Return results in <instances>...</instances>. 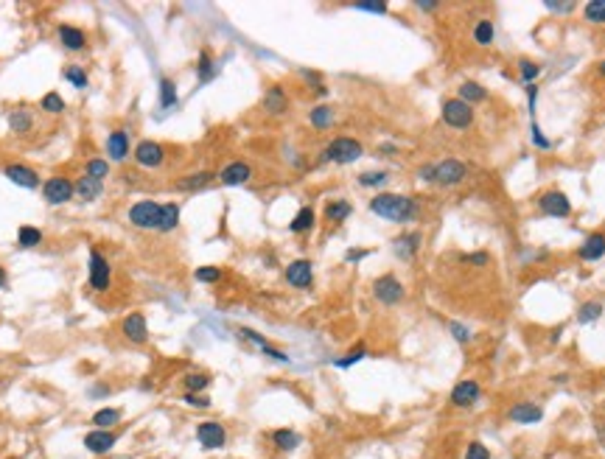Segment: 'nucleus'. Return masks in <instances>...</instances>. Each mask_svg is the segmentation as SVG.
Returning a JSON list of instances; mask_svg holds the SVG:
<instances>
[{"label":"nucleus","instance_id":"obj_1","mask_svg":"<svg viewBox=\"0 0 605 459\" xmlns=\"http://www.w3.org/2000/svg\"><path fill=\"white\" fill-rule=\"evenodd\" d=\"M370 213L395 222V225H407L418 216V202L412 196H401V193H375L370 199Z\"/></svg>","mask_w":605,"mask_h":459},{"label":"nucleus","instance_id":"obj_2","mask_svg":"<svg viewBox=\"0 0 605 459\" xmlns=\"http://www.w3.org/2000/svg\"><path fill=\"white\" fill-rule=\"evenodd\" d=\"M362 154H365V146L356 138H333L323 151V160L348 166V163H356Z\"/></svg>","mask_w":605,"mask_h":459},{"label":"nucleus","instance_id":"obj_3","mask_svg":"<svg viewBox=\"0 0 605 459\" xmlns=\"http://www.w3.org/2000/svg\"><path fill=\"white\" fill-rule=\"evenodd\" d=\"M160 213H163V205L151 202V199H140L129 207V225L138 230H157L160 227Z\"/></svg>","mask_w":605,"mask_h":459},{"label":"nucleus","instance_id":"obj_4","mask_svg":"<svg viewBox=\"0 0 605 459\" xmlns=\"http://www.w3.org/2000/svg\"><path fill=\"white\" fill-rule=\"evenodd\" d=\"M468 180V166L449 157V160H440L434 163V185H443V188H454V185H463Z\"/></svg>","mask_w":605,"mask_h":459},{"label":"nucleus","instance_id":"obj_5","mask_svg":"<svg viewBox=\"0 0 605 459\" xmlns=\"http://www.w3.org/2000/svg\"><path fill=\"white\" fill-rule=\"evenodd\" d=\"M404 294H407V288L395 275H381L373 283V297L381 306H398L404 300Z\"/></svg>","mask_w":605,"mask_h":459},{"label":"nucleus","instance_id":"obj_6","mask_svg":"<svg viewBox=\"0 0 605 459\" xmlns=\"http://www.w3.org/2000/svg\"><path fill=\"white\" fill-rule=\"evenodd\" d=\"M449 401H451L454 409H473L482 401V384L476 378H463L460 384H454Z\"/></svg>","mask_w":605,"mask_h":459},{"label":"nucleus","instance_id":"obj_7","mask_svg":"<svg viewBox=\"0 0 605 459\" xmlns=\"http://www.w3.org/2000/svg\"><path fill=\"white\" fill-rule=\"evenodd\" d=\"M196 440L205 451H219L227 446V428L219 420H205L196 426Z\"/></svg>","mask_w":605,"mask_h":459},{"label":"nucleus","instance_id":"obj_8","mask_svg":"<svg viewBox=\"0 0 605 459\" xmlns=\"http://www.w3.org/2000/svg\"><path fill=\"white\" fill-rule=\"evenodd\" d=\"M443 124L451 129H468L473 124V107L460 98H449L443 104Z\"/></svg>","mask_w":605,"mask_h":459},{"label":"nucleus","instance_id":"obj_9","mask_svg":"<svg viewBox=\"0 0 605 459\" xmlns=\"http://www.w3.org/2000/svg\"><path fill=\"white\" fill-rule=\"evenodd\" d=\"M538 210L544 216H552V219H566V216H572V202L563 190H547L538 199Z\"/></svg>","mask_w":605,"mask_h":459},{"label":"nucleus","instance_id":"obj_10","mask_svg":"<svg viewBox=\"0 0 605 459\" xmlns=\"http://www.w3.org/2000/svg\"><path fill=\"white\" fill-rule=\"evenodd\" d=\"M43 196H45L48 205H65L76 196V185L70 183L68 177H50L43 185Z\"/></svg>","mask_w":605,"mask_h":459},{"label":"nucleus","instance_id":"obj_11","mask_svg":"<svg viewBox=\"0 0 605 459\" xmlns=\"http://www.w3.org/2000/svg\"><path fill=\"white\" fill-rule=\"evenodd\" d=\"M109 283H112V266H109V261L98 249H90V288L93 291H107Z\"/></svg>","mask_w":605,"mask_h":459},{"label":"nucleus","instance_id":"obj_12","mask_svg":"<svg viewBox=\"0 0 605 459\" xmlns=\"http://www.w3.org/2000/svg\"><path fill=\"white\" fill-rule=\"evenodd\" d=\"M132 157H135V163L140 168H160L163 160H166V148L160 143H154V140H140L135 146V151H132Z\"/></svg>","mask_w":605,"mask_h":459},{"label":"nucleus","instance_id":"obj_13","mask_svg":"<svg viewBox=\"0 0 605 459\" xmlns=\"http://www.w3.org/2000/svg\"><path fill=\"white\" fill-rule=\"evenodd\" d=\"M115 443H118V434L115 431H107V428H93V431L85 434V448L90 454H95V457L109 454L115 448Z\"/></svg>","mask_w":605,"mask_h":459},{"label":"nucleus","instance_id":"obj_14","mask_svg":"<svg viewBox=\"0 0 605 459\" xmlns=\"http://www.w3.org/2000/svg\"><path fill=\"white\" fill-rule=\"evenodd\" d=\"M541 417H544V409L532 401H518L508 409V420L515 426H532V423H541Z\"/></svg>","mask_w":605,"mask_h":459},{"label":"nucleus","instance_id":"obj_15","mask_svg":"<svg viewBox=\"0 0 605 459\" xmlns=\"http://www.w3.org/2000/svg\"><path fill=\"white\" fill-rule=\"evenodd\" d=\"M286 283L294 286V288H309L314 283V266H311V261H306V258L291 261L286 266Z\"/></svg>","mask_w":605,"mask_h":459},{"label":"nucleus","instance_id":"obj_16","mask_svg":"<svg viewBox=\"0 0 605 459\" xmlns=\"http://www.w3.org/2000/svg\"><path fill=\"white\" fill-rule=\"evenodd\" d=\"M216 180L222 185H227V188H235V185H244L252 180V168H250V163H244V160H235L230 166H225L219 174H216Z\"/></svg>","mask_w":605,"mask_h":459},{"label":"nucleus","instance_id":"obj_17","mask_svg":"<svg viewBox=\"0 0 605 459\" xmlns=\"http://www.w3.org/2000/svg\"><path fill=\"white\" fill-rule=\"evenodd\" d=\"M3 174H6V177H9L14 185H20V188H28V190L40 188V174H37L34 168H28V166L11 163V166H6V168H3Z\"/></svg>","mask_w":605,"mask_h":459},{"label":"nucleus","instance_id":"obj_18","mask_svg":"<svg viewBox=\"0 0 605 459\" xmlns=\"http://www.w3.org/2000/svg\"><path fill=\"white\" fill-rule=\"evenodd\" d=\"M121 330H124V336L132 342V345H143L146 339H149V328H146V317L135 311V314H129L124 325H121Z\"/></svg>","mask_w":605,"mask_h":459},{"label":"nucleus","instance_id":"obj_19","mask_svg":"<svg viewBox=\"0 0 605 459\" xmlns=\"http://www.w3.org/2000/svg\"><path fill=\"white\" fill-rule=\"evenodd\" d=\"M56 37H59V43L68 48V50H82V48L87 45V34L82 28H76V26H68V23L56 28Z\"/></svg>","mask_w":605,"mask_h":459},{"label":"nucleus","instance_id":"obj_20","mask_svg":"<svg viewBox=\"0 0 605 459\" xmlns=\"http://www.w3.org/2000/svg\"><path fill=\"white\" fill-rule=\"evenodd\" d=\"M107 154H109L112 163H121V160L129 157V138H127L124 129H115V132L107 138Z\"/></svg>","mask_w":605,"mask_h":459},{"label":"nucleus","instance_id":"obj_21","mask_svg":"<svg viewBox=\"0 0 605 459\" xmlns=\"http://www.w3.org/2000/svg\"><path fill=\"white\" fill-rule=\"evenodd\" d=\"M577 255H580L583 261H600L605 255V232H591V235L583 241V247L577 249Z\"/></svg>","mask_w":605,"mask_h":459},{"label":"nucleus","instance_id":"obj_22","mask_svg":"<svg viewBox=\"0 0 605 459\" xmlns=\"http://www.w3.org/2000/svg\"><path fill=\"white\" fill-rule=\"evenodd\" d=\"M269 440H272V446L283 451V454H289V451H294L300 443H303V437L294 431V428H275L272 434H269Z\"/></svg>","mask_w":605,"mask_h":459},{"label":"nucleus","instance_id":"obj_23","mask_svg":"<svg viewBox=\"0 0 605 459\" xmlns=\"http://www.w3.org/2000/svg\"><path fill=\"white\" fill-rule=\"evenodd\" d=\"M213 180H216V174H213V171H196V174H188V177H183V180H177L174 188H177V190H188V193H193V190L208 188Z\"/></svg>","mask_w":605,"mask_h":459},{"label":"nucleus","instance_id":"obj_24","mask_svg":"<svg viewBox=\"0 0 605 459\" xmlns=\"http://www.w3.org/2000/svg\"><path fill=\"white\" fill-rule=\"evenodd\" d=\"M264 109L269 112V115H283L286 109H289V98H286V92L283 87H269V90L264 92Z\"/></svg>","mask_w":605,"mask_h":459},{"label":"nucleus","instance_id":"obj_25","mask_svg":"<svg viewBox=\"0 0 605 459\" xmlns=\"http://www.w3.org/2000/svg\"><path fill=\"white\" fill-rule=\"evenodd\" d=\"M420 241H423V235L420 232H404L401 238H395V252H398V258H415V252L420 249Z\"/></svg>","mask_w":605,"mask_h":459},{"label":"nucleus","instance_id":"obj_26","mask_svg":"<svg viewBox=\"0 0 605 459\" xmlns=\"http://www.w3.org/2000/svg\"><path fill=\"white\" fill-rule=\"evenodd\" d=\"M9 129H11L14 135H28V132L34 129L31 112H28V109H11V115H9Z\"/></svg>","mask_w":605,"mask_h":459},{"label":"nucleus","instance_id":"obj_27","mask_svg":"<svg viewBox=\"0 0 605 459\" xmlns=\"http://www.w3.org/2000/svg\"><path fill=\"white\" fill-rule=\"evenodd\" d=\"M350 213H353V205H350L348 199H331L326 205V219L328 222H333V225L345 222Z\"/></svg>","mask_w":605,"mask_h":459},{"label":"nucleus","instance_id":"obj_28","mask_svg":"<svg viewBox=\"0 0 605 459\" xmlns=\"http://www.w3.org/2000/svg\"><path fill=\"white\" fill-rule=\"evenodd\" d=\"M460 101H466V104H482V101H488V90L479 85V82H463L460 85Z\"/></svg>","mask_w":605,"mask_h":459},{"label":"nucleus","instance_id":"obj_29","mask_svg":"<svg viewBox=\"0 0 605 459\" xmlns=\"http://www.w3.org/2000/svg\"><path fill=\"white\" fill-rule=\"evenodd\" d=\"M121 417H124V412L121 409H115V406H107V409H98V412L90 417V423H93L95 428H112L115 423H121Z\"/></svg>","mask_w":605,"mask_h":459},{"label":"nucleus","instance_id":"obj_30","mask_svg":"<svg viewBox=\"0 0 605 459\" xmlns=\"http://www.w3.org/2000/svg\"><path fill=\"white\" fill-rule=\"evenodd\" d=\"M493 37H496V26L485 17V20H479L476 26H473V43L479 48H488L493 43Z\"/></svg>","mask_w":605,"mask_h":459},{"label":"nucleus","instance_id":"obj_31","mask_svg":"<svg viewBox=\"0 0 605 459\" xmlns=\"http://www.w3.org/2000/svg\"><path fill=\"white\" fill-rule=\"evenodd\" d=\"M180 225V205L177 202H168L163 205V213H160V232H171V230Z\"/></svg>","mask_w":605,"mask_h":459},{"label":"nucleus","instance_id":"obj_32","mask_svg":"<svg viewBox=\"0 0 605 459\" xmlns=\"http://www.w3.org/2000/svg\"><path fill=\"white\" fill-rule=\"evenodd\" d=\"M314 207H300L297 210V216L291 219V225H289V230L291 232H309V230L314 227Z\"/></svg>","mask_w":605,"mask_h":459},{"label":"nucleus","instance_id":"obj_33","mask_svg":"<svg viewBox=\"0 0 605 459\" xmlns=\"http://www.w3.org/2000/svg\"><path fill=\"white\" fill-rule=\"evenodd\" d=\"M17 244H20L23 249L40 247V244H43V232L37 227H31V225H23V227L17 230Z\"/></svg>","mask_w":605,"mask_h":459},{"label":"nucleus","instance_id":"obj_34","mask_svg":"<svg viewBox=\"0 0 605 459\" xmlns=\"http://www.w3.org/2000/svg\"><path fill=\"white\" fill-rule=\"evenodd\" d=\"M583 17L591 26H603L605 23V0H591L583 6Z\"/></svg>","mask_w":605,"mask_h":459},{"label":"nucleus","instance_id":"obj_35","mask_svg":"<svg viewBox=\"0 0 605 459\" xmlns=\"http://www.w3.org/2000/svg\"><path fill=\"white\" fill-rule=\"evenodd\" d=\"M183 384H186V392H205L210 387V375L208 372H188Z\"/></svg>","mask_w":605,"mask_h":459},{"label":"nucleus","instance_id":"obj_36","mask_svg":"<svg viewBox=\"0 0 605 459\" xmlns=\"http://www.w3.org/2000/svg\"><path fill=\"white\" fill-rule=\"evenodd\" d=\"M309 121H311V126H317V129H328L331 124H333V109L331 107H314L311 109V115H309Z\"/></svg>","mask_w":605,"mask_h":459},{"label":"nucleus","instance_id":"obj_37","mask_svg":"<svg viewBox=\"0 0 605 459\" xmlns=\"http://www.w3.org/2000/svg\"><path fill=\"white\" fill-rule=\"evenodd\" d=\"M73 185H76V193H79L85 202H90V199H95V196L101 193V183L90 180L87 174H85V177H79V183H73Z\"/></svg>","mask_w":605,"mask_h":459},{"label":"nucleus","instance_id":"obj_38","mask_svg":"<svg viewBox=\"0 0 605 459\" xmlns=\"http://www.w3.org/2000/svg\"><path fill=\"white\" fill-rule=\"evenodd\" d=\"M603 317V303H597V300H591V303H583L580 306V311H577V320L583 322V325H589V322H597Z\"/></svg>","mask_w":605,"mask_h":459},{"label":"nucleus","instance_id":"obj_39","mask_svg":"<svg viewBox=\"0 0 605 459\" xmlns=\"http://www.w3.org/2000/svg\"><path fill=\"white\" fill-rule=\"evenodd\" d=\"M196 73H199V82H210V79L216 76V68H213L210 50H202V53H199V65H196Z\"/></svg>","mask_w":605,"mask_h":459},{"label":"nucleus","instance_id":"obj_40","mask_svg":"<svg viewBox=\"0 0 605 459\" xmlns=\"http://www.w3.org/2000/svg\"><path fill=\"white\" fill-rule=\"evenodd\" d=\"M177 104V85L171 79H160V107H174Z\"/></svg>","mask_w":605,"mask_h":459},{"label":"nucleus","instance_id":"obj_41","mask_svg":"<svg viewBox=\"0 0 605 459\" xmlns=\"http://www.w3.org/2000/svg\"><path fill=\"white\" fill-rule=\"evenodd\" d=\"M40 109H45L50 115H59L62 109H65V101H62V95L59 92H45L43 95V101H40Z\"/></svg>","mask_w":605,"mask_h":459},{"label":"nucleus","instance_id":"obj_42","mask_svg":"<svg viewBox=\"0 0 605 459\" xmlns=\"http://www.w3.org/2000/svg\"><path fill=\"white\" fill-rule=\"evenodd\" d=\"M85 174H87L90 180H95V183H104V177H109V163H107V160H90Z\"/></svg>","mask_w":605,"mask_h":459},{"label":"nucleus","instance_id":"obj_43","mask_svg":"<svg viewBox=\"0 0 605 459\" xmlns=\"http://www.w3.org/2000/svg\"><path fill=\"white\" fill-rule=\"evenodd\" d=\"M65 79H68L76 90H85V87H87V82H90V79H87V73H85L79 65H70V68L65 70Z\"/></svg>","mask_w":605,"mask_h":459},{"label":"nucleus","instance_id":"obj_44","mask_svg":"<svg viewBox=\"0 0 605 459\" xmlns=\"http://www.w3.org/2000/svg\"><path fill=\"white\" fill-rule=\"evenodd\" d=\"M387 180H390L387 171H368V174H359V185H362V188H378V185H384Z\"/></svg>","mask_w":605,"mask_h":459},{"label":"nucleus","instance_id":"obj_45","mask_svg":"<svg viewBox=\"0 0 605 459\" xmlns=\"http://www.w3.org/2000/svg\"><path fill=\"white\" fill-rule=\"evenodd\" d=\"M183 404L193 406V409H210L213 401H210L205 392H186V395H183Z\"/></svg>","mask_w":605,"mask_h":459},{"label":"nucleus","instance_id":"obj_46","mask_svg":"<svg viewBox=\"0 0 605 459\" xmlns=\"http://www.w3.org/2000/svg\"><path fill=\"white\" fill-rule=\"evenodd\" d=\"M193 277L199 280V283H219L222 280V269L219 266H199Z\"/></svg>","mask_w":605,"mask_h":459},{"label":"nucleus","instance_id":"obj_47","mask_svg":"<svg viewBox=\"0 0 605 459\" xmlns=\"http://www.w3.org/2000/svg\"><path fill=\"white\" fill-rule=\"evenodd\" d=\"M518 73H521V79H524V82H532V79H538V76H541V65H535V62L524 59V62H518Z\"/></svg>","mask_w":605,"mask_h":459},{"label":"nucleus","instance_id":"obj_48","mask_svg":"<svg viewBox=\"0 0 605 459\" xmlns=\"http://www.w3.org/2000/svg\"><path fill=\"white\" fill-rule=\"evenodd\" d=\"M365 356H368V347H365V345H356V347H353L345 359H339V362H336V367H350V364H356V362H359V359H365Z\"/></svg>","mask_w":605,"mask_h":459},{"label":"nucleus","instance_id":"obj_49","mask_svg":"<svg viewBox=\"0 0 605 459\" xmlns=\"http://www.w3.org/2000/svg\"><path fill=\"white\" fill-rule=\"evenodd\" d=\"M466 459H491V451H488V446H485V443L473 440V443H468Z\"/></svg>","mask_w":605,"mask_h":459},{"label":"nucleus","instance_id":"obj_50","mask_svg":"<svg viewBox=\"0 0 605 459\" xmlns=\"http://www.w3.org/2000/svg\"><path fill=\"white\" fill-rule=\"evenodd\" d=\"M353 9L359 11H373V14H387V3H353Z\"/></svg>","mask_w":605,"mask_h":459},{"label":"nucleus","instance_id":"obj_51","mask_svg":"<svg viewBox=\"0 0 605 459\" xmlns=\"http://www.w3.org/2000/svg\"><path fill=\"white\" fill-rule=\"evenodd\" d=\"M451 333H454V339H457V342H463V345H468V342H471V333H468V328L457 325V322H451Z\"/></svg>","mask_w":605,"mask_h":459},{"label":"nucleus","instance_id":"obj_52","mask_svg":"<svg viewBox=\"0 0 605 459\" xmlns=\"http://www.w3.org/2000/svg\"><path fill=\"white\" fill-rule=\"evenodd\" d=\"M547 9L550 11H560V14H569V11H574V3H547Z\"/></svg>","mask_w":605,"mask_h":459},{"label":"nucleus","instance_id":"obj_53","mask_svg":"<svg viewBox=\"0 0 605 459\" xmlns=\"http://www.w3.org/2000/svg\"><path fill=\"white\" fill-rule=\"evenodd\" d=\"M463 261H466V264H482V266H488V264H491V258H488L485 252H476V255H466Z\"/></svg>","mask_w":605,"mask_h":459},{"label":"nucleus","instance_id":"obj_54","mask_svg":"<svg viewBox=\"0 0 605 459\" xmlns=\"http://www.w3.org/2000/svg\"><path fill=\"white\" fill-rule=\"evenodd\" d=\"M418 177L423 183H434V166H423L418 171Z\"/></svg>","mask_w":605,"mask_h":459},{"label":"nucleus","instance_id":"obj_55","mask_svg":"<svg viewBox=\"0 0 605 459\" xmlns=\"http://www.w3.org/2000/svg\"><path fill=\"white\" fill-rule=\"evenodd\" d=\"M532 140H535V146H541V148H550V140L541 135V129H538V126H532Z\"/></svg>","mask_w":605,"mask_h":459},{"label":"nucleus","instance_id":"obj_56","mask_svg":"<svg viewBox=\"0 0 605 459\" xmlns=\"http://www.w3.org/2000/svg\"><path fill=\"white\" fill-rule=\"evenodd\" d=\"M415 6H418V9H423V11H434V9L440 6V3H434V0H429V3H426V0H418Z\"/></svg>","mask_w":605,"mask_h":459},{"label":"nucleus","instance_id":"obj_57","mask_svg":"<svg viewBox=\"0 0 605 459\" xmlns=\"http://www.w3.org/2000/svg\"><path fill=\"white\" fill-rule=\"evenodd\" d=\"M594 428H597V437H600V446H603V448H605V423H603V420H597V423H594Z\"/></svg>","mask_w":605,"mask_h":459},{"label":"nucleus","instance_id":"obj_58","mask_svg":"<svg viewBox=\"0 0 605 459\" xmlns=\"http://www.w3.org/2000/svg\"><path fill=\"white\" fill-rule=\"evenodd\" d=\"M3 286H6V269L0 266V288H3Z\"/></svg>","mask_w":605,"mask_h":459},{"label":"nucleus","instance_id":"obj_59","mask_svg":"<svg viewBox=\"0 0 605 459\" xmlns=\"http://www.w3.org/2000/svg\"><path fill=\"white\" fill-rule=\"evenodd\" d=\"M600 73H603V76H605V59H603V62H600Z\"/></svg>","mask_w":605,"mask_h":459},{"label":"nucleus","instance_id":"obj_60","mask_svg":"<svg viewBox=\"0 0 605 459\" xmlns=\"http://www.w3.org/2000/svg\"><path fill=\"white\" fill-rule=\"evenodd\" d=\"M157 459H160V457H157Z\"/></svg>","mask_w":605,"mask_h":459}]
</instances>
